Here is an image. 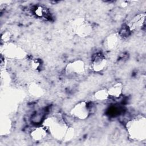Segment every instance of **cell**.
Listing matches in <instances>:
<instances>
[{
    "label": "cell",
    "mask_w": 146,
    "mask_h": 146,
    "mask_svg": "<svg viewBox=\"0 0 146 146\" xmlns=\"http://www.w3.org/2000/svg\"><path fill=\"white\" fill-rule=\"evenodd\" d=\"M29 93L35 97H41L45 92V90L43 87L37 83H32L28 88Z\"/></svg>",
    "instance_id": "7c38bea8"
},
{
    "label": "cell",
    "mask_w": 146,
    "mask_h": 146,
    "mask_svg": "<svg viewBox=\"0 0 146 146\" xmlns=\"http://www.w3.org/2000/svg\"><path fill=\"white\" fill-rule=\"evenodd\" d=\"M94 98L99 101H104L110 98L108 90L106 88H102L96 91L94 95Z\"/></svg>",
    "instance_id": "4fadbf2b"
},
{
    "label": "cell",
    "mask_w": 146,
    "mask_h": 146,
    "mask_svg": "<svg viewBox=\"0 0 146 146\" xmlns=\"http://www.w3.org/2000/svg\"><path fill=\"white\" fill-rule=\"evenodd\" d=\"M69 27L72 34L80 38L88 37L93 32L92 24L83 18L72 19L69 23Z\"/></svg>",
    "instance_id": "3957f363"
},
{
    "label": "cell",
    "mask_w": 146,
    "mask_h": 146,
    "mask_svg": "<svg viewBox=\"0 0 146 146\" xmlns=\"http://www.w3.org/2000/svg\"><path fill=\"white\" fill-rule=\"evenodd\" d=\"M108 60L105 56L101 53H96L91 59V68L95 72H100L107 66Z\"/></svg>",
    "instance_id": "52a82bcc"
},
{
    "label": "cell",
    "mask_w": 146,
    "mask_h": 146,
    "mask_svg": "<svg viewBox=\"0 0 146 146\" xmlns=\"http://www.w3.org/2000/svg\"><path fill=\"white\" fill-rule=\"evenodd\" d=\"M129 137L134 141H141L146 139V119L138 115L129 120L126 124Z\"/></svg>",
    "instance_id": "6da1fadb"
},
{
    "label": "cell",
    "mask_w": 146,
    "mask_h": 146,
    "mask_svg": "<svg viewBox=\"0 0 146 146\" xmlns=\"http://www.w3.org/2000/svg\"><path fill=\"white\" fill-rule=\"evenodd\" d=\"M145 13H139L135 15L127 25L131 32L140 30L145 25Z\"/></svg>",
    "instance_id": "ba28073f"
},
{
    "label": "cell",
    "mask_w": 146,
    "mask_h": 146,
    "mask_svg": "<svg viewBox=\"0 0 146 146\" xmlns=\"http://www.w3.org/2000/svg\"><path fill=\"white\" fill-rule=\"evenodd\" d=\"M90 110L88 103L82 101L75 104L70 110V114L79 120H85L90 115Z\"/></svg>",
    "instance_id": "8992f818"
},
{
    "label": "cell",
    "mask_w": 146,
    "mask_h": 146,
    "mask_svg": "<svg viewBox=\"0 0 146 146\" xmlns=\"http://www.w3.org/2000/svg\"><path fill=\"white\" fill-rule=\"evenodd\" d=\"M2 52L6 57L13 59H21L26 56V52L21 47L11 42L4 44Z\"/></svg>",
    "instance_id": "277c9868"
},
{
    "label": "cell",
    "mask_w": 146,
    "mask_h": 146,
    "mask_svg": "<svg viewBox=\"0 0 146 146\" xmlns=\"http://www.w3.org/2000/svg\"><path fill=\"white\" fill-rule=\"evenodd\" d=\"M34 14L37 16L38 17L43 18L46 17L48 15V11L47 9H46L44 7L42 6H37L34 9Z\"/></svg>",
    "instance_id": "5bb4252c"
},
{
    "label": "cell",
    "mask_w": 146,
    "mask_h": 146,
    "mask_svg": "<svg viewBox=\"0 0 146 146\" xmlns=\"http://www.w3.org/2000/svg\"><path fill=\"white\" fill-rule=\"evenodd\" d=\"M11 39V34L9 31H4L1 35V41L5 43H9Z\"/></svg>",
    "instance_id": "2e32d148"
},
{
    "label": "cell",
    "mask_w": 146,
    "mask_h": 146,
    "mask_svg": "<svg viewBox=\"0 0 146 146\" xmlns=\"http://www.w3.org/2000/svg\"><path fill=\"white\" fill-rule=\"evenodd\" d=\"M128 3L127 1H121V2H120L119 5H120L121 7H127V6H128Z\"/></svg>",
    "instance_id": "e0dca14e"
},
{
    "label": "cell",
    "mask_w": 146,
    "mask_h": 146,
    "mask_svg": "<svg viewBox=\"0 0 146 146\" xmlns=\"http://www.w3.org/2000/svg\"><path fill=\"white\" fill-rule=\"evenodd\" d=\"M86 72V64L83 60L76 59L68 63L65 67V72L68 76L75 77L83 75Z\"/></svg>",
    "instance_id": "5b68a950"
},
{
    "label": "cell",
    "mask_w": 146,
    "mask_h": 146,
    "mask_svg": "<svg viewBox=\"0 0 146 146\" xmlns=\"http://www.w3.org/2000/svg\"><path fill=\"white\" fill-rule=\"evenodd\" d=\"M110 97L117 98L120 97L123 91V85L120 82L116 83L107 89Z\"/></svg>",
    "instance_id": "8fae6325"
},
{
    "label": "cell",
    "mask_w": 146,
    "mask_h": 146,
    "mask_svg": "<svg viewBox=\"0 0 146 146\" xmlns=\"http://www.w3.org/2000/svg\"><path fill=\"white\" fill-rule=\"evenodd\" d=\"M47 128L44 125L38 126L31 130L30 136L35 141H40L44 139L48 133Z\"/></svg>",
    "instance_id": "9c48e42d"
},
{
    "label": "cell",
    "mask_w": 146,
    "mask_h": 146,
    "mask_svg": "<svg viewBox=\"0 0 146 146\" xmlns=\"http://www.w3.org/2000/svg\"><path fill=\"white\" fill-rule=\"evenodd\" d=\"M43 123L51 136L58 140H64L69 127L63 120L58 117L51 116L45 119Z\"/></svg>",
    "instance_id": "7a4b0ae2"
},
{
    "label": "cell",
    "mask_w": 146,
    "mask_h": 146,
    "mask_svg": "<svg viewBox=\"0 0 146 146\" xmlns=\"http://www.w3.org/2000/svg\"><path fill=\"white\" fill-rule=\"evenodd\" d=\"M30 64L31 67L35 71H38L40 70L42 67V61L39 59H32L30 62Z\"/></svg>",
    "instance_id": "9a60e30c"
},
{
    "label": "cell",
    "mask_w": 146,
    "mask_h": 146,
    "mask_svg": "<svg viewBox=\"0 0 146 146\" xmlns=\"http://www.w3.org/2000/svg\"><path fill=\"white\" fill-rule=\"evenodd\" d=\"M120 37L117 33L108 35L104 40V47L108 50L115 49L118 45Z\"/></svg>",
    "instance_id": "30bf717a"
}]
</instances>
